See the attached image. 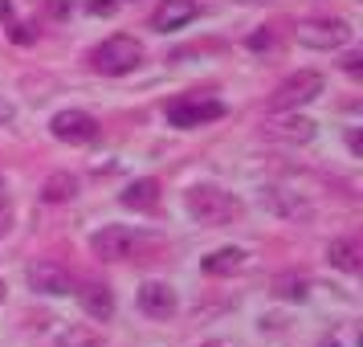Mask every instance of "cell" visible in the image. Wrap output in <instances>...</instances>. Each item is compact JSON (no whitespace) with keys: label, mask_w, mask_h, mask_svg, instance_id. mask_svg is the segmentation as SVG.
<instances>
[{"label":"cell","mask_w":363,"mask_h":347,"mask_svg":"<svg viewBox=\"0 0 363 347\" xmlns=\"http://www.w3.org/2000/svg\"><path fill=\"white\" fill-rule=\"evenodd\" d=\"M184 209H188V216L192 221H200V225H229L233 216H241V200L233 197V192H225V188H213V184H196L188 197H184Z\"/></svg>","instance_id":"1"},{"label":"cell","mask_w":363,"mask_h":347,"mask_svg":"<svg viewBox=\"0 0 363 347\" xmlns=\"http://www.w3.org/2000/svg\"><path fill=\"white\" fill-rule=\"evenodd\" d=\"M139 62H143V45L127 33L106 37L102 45L90 50V70H94V74H106V78H123V74H131Z\"/></svg>","instance_id":"2"},{"label":"cell","mask_w":363,"mask_h":347,"mask_svg":"<svg viewBox=\"0 0 363 347\" xmlns=\"http://www.w3.org/2000/svg\"><path fill=\"white\" fill-rule=\"evenodd\" d=\"M164 115L176 131H196V127H208L216 119H225V102L216 94H180L164 106Z\"/></svg>","instance_id":"3"},{"label":"cell","mask_w":363,"mask_h":347,"mask_svg":"<svg viewBox=\"0 0 363 347\" xmlns=\"http://www.w3.org/2000/svg\"><path fill=\"white\" fill-rule=\"evenodd\" d=\"M323 90H327V78H323V74H314V70H298V74H290L286 82H278V90L269 94V111H274V115L298 111V106L314 102Z\"/></svg>","instance_id":"4"},{"label":"cell","mask_w":363,"mask_h":347,"mask_svg":"<svg viewBox=\"0 0 363 347\" xmlns=\"http://www.w3.org/2000/svg\"><path fill=\"white\" fill-rule=\"evenodd\" d=\"M294 37H298V45H306V50L330 53V50H343L347 41L355 37V29L343 17H314V21H298Z\"/></svg>","instance_id":"5"},{"label":"cell","mask_w":363,"mask_h":347,"mask_svg":"<svg viewBox=\"0 0 363 347\" xmlns=\"http://www.w3.org/2000/svg\"><path fill=\"white\" fill-rule=\"evenodd\" d=\"M50 135L57 139V143L86 148V143H94V139H99V119L90 115V111L69 106V111H57V115L50 119Z\"/></svg>","instance_id":"6"},{"label":"cell","mask_w":363,"mask_h":347,"mask_svg":"<svg viewBox=\"0 0 363 347\" xmlns=\"http://www.w3.org/2000/svg\"><path fill=\"white\" fill-rule=\"evenodd\" d=\"M135 229L131 225H102L94 237H90V249H94V258H102V262H127L135 249Z\"/></svg>","instance_id":"7"},{"label":"cell","mask_w":363,"mask_h":347,"mask_svg":"<svg viewBox=\"0 0 363 347\" xmlns=\"http://www.w3.org/2000/svg\"><path fill=\"white\" fill-rule=\"evenodd\" d=\"M25 282H29V290L50 294V298H62V294L74 290L69 270H66V265H57V262H33L29 270H25Z\"/></svg>","instance_id":"8"},{"label":"cell","mask_w":363,"mask_h":347,"mask_svg":"<svg viewBox=\"0 0 363 347\" xmlns=\"http://www.w3.org/2000/svg\"><path fill=\"white\" fill-rule=\"evenodd\" d=\"M139 311L147 314V319H160V323H167L172 314L180 311V298H176V290L167 286V282L151 278L139 286Z\"/></svg>","instance_id":"9"},{"label":"cell","mask_w":363,"mask_h":347,"mask_svg":"<svg viewBox=\"0 0 363 347\" xmlns=\"http://www.w3.org/2000/svg\"><path fill=\"white\" fill-rule=\"evenodd\" d=\"M196 17H200L196 0H160V9L151 13V29L155 33H176L184 25H192Z\"/></svg>","instance_id":"10"},{"label":"cell","mask_w":363,"mask_h":347,"mask_svg":"<svg viewBox=\"0 0 363 347\" xmlns=\"http://www.w3.org/2000/svg\"><path fill=\"white\" fill-rule=\"evenodd\" d=\"M74 294H78L82 311L90 314L94 323H111V319H115V290H111L106 282H82Z\"/></svg>","instance_id":"11"},{"label":"cell","mask_w":363,"mask_h":347,"mask_svg":"<svg viewBox=\"0 0 363 347\" xmlns=\"http://www.w3.org/2000/svg\"><path fill=\"white\" fill-rule=\"evenodd\" d=\"M262 204L274 216H306V213H311V204L298 197V192L278 188V184H265V188H262Z\"/></svg>","instance_id":"12"},{"label":"cell","mask_w":363,"mask_h":347,"mask_svg":"<svg viewBox=\"0 0 363 347\" xmlns=\"http://www.w3.org/2000/svg\"><path fill=\"white\" fill-rule=\"evenodd\" d=\"M118 200H123V209H135V213H151V209L160 204V180L143 176V180L127 184V188L118 192Z\"/></svg>","instance_id":"13"},{"label":"cell","mask_w":363,"mask_h":347,"mask_svg":"<svg viewBox=\"0 0 363 347\" xmlns=\"http://www.w3.org/2000/svg\"><path fill=\"white\" fill-rule=\"evenodd\" d=\"M78 197V176L74 172H50L45 184H41V200L45 204H66V200Z\"/></svg>","instance_id":"14"},{"label":"cell","mask_w":363,"mask_h":347,"mask_svg":"<svg viewBox=\"0 0 363 347\" xmlns=\"http://www.w3.org/2000/svg\"><path fill=\"white\" fill-rule=\"evenodd\" d=\"M241 265H245V249L225 246V249H216V253H208V258L200 262V270H204V274H213V278H225V274L241 270Z\"/></svg>","instance_id":"15"},{"label":"cell","mask_w":363,"mask_h":347,"mask_svg":"<svg viewBox=\"0 0 363 347\" xmlns=\"http://www.w3.org/2000/svg\"><path fill=\"white\" fill-rule=\"evenodd\" d=\"M327 262L335 265V270H343V274H359V241L335 237L327 246Z\"/></svg>","instance_id":"16"},{"label":"cell","mask_w":363,"mask_h":347,"mask_svg":"<svg viewBox=\"0 0 363 347\" xmlns=\"http://www.w3.org/2000/svg\"><path fill=\"white\" fill-rule=\"evenodd\" d=\"M306 294H311V278H306V274L286 270V274L274 278V298H281V302H302Z\"/></svg>","instance_id":"17"},{"label":"cell","mask_w":363,"mask_h":347,"mask_svg":"<svg viewBox=\"0 0 363 347\" xmlns=\"http://www.w3.org/2000/svg\"><path fill=\"white\" fill-rule=\"evenodd\" d=\"M274 135H281V139H290V143H311L314 139V123L311 119H286V123H274Z\"/></svg>","instance_id":"18"},{"label":"cell","mask_w":363,"mask_h":347,"mask_svg":"<svg viewBox=\"0 0 363 347\" xmlns=\"http://www.w3.org/2000/svg\"><path fill=\"white\" fill-rule=\"evenodd\" d=\"M245 45H249L253 53H262V50H274V29H265V25H262V29H253Z\"/></svg>","instance_id":"19"},{"label":"cell","mask_w":363,"mask_h":347,"mask_svg":"<svg viewBox=\"0 0 363 347\" xmlns=\"http://www.w3.org/2000/svg\"><path fill=\"white\" fill-rule=\"evenodd\" d=\"M9 229H13V200L0 188V237H9Z\"/></svg>","instance_id":"20"},{"label":"cell","mask_w":363,"mask_h":347,"mask_svg":"<svg viewBox=\"0 0 363 347\" xmlns=\"http://www.w3.org/2000/svg\"><path fill=\"white\" fill-rule=\"evenodd\" d=\"M9 37H13L17 45H33V41H37L33 25H21V21H13V25H9Z\"/></svg>","instance_id":"21"},{"label":"cell","mask_w":363,"mask_h":347,"mask_svg":"<svg viewBox=\"0 0 363 347\" xmlns=\"http://www.w3.org/2000/svg\"><path fill=\"white\" fill-rule=\"evenodd\" d=\"M115 9H118V0H90V4H86L90 17H111Z\"/></svg>","instance_id":"22"},{"label":"cell","mask_w":363,"mask_h":347,"mask_svg":"<svg viewBox=\"0 0 363 347\" xmlns=\"http://www.w3.org/2000/svg\"><path fill=\"white\" fill-rule=\"evenodd\" d=\"M343 70L351 74V78H359V74H363V53H359V50H351V53L343 57Z\"/></svg>","instance_id":"23"},{"label":"cell","mask_w":363,"mask_h":347,"mask_svg":"<svg viewBox=\"0 0 363 347\" xmlns=\"http://www.w3.org/2000/svg\"><path fill=\"white\" fill-rule=\"evenodd\" d=\"M13 119H17V106H13L9 99H0V127H4V123H13Z\"/></svg>","instance_id":"24"},{"label":"cell","mask_w":363,"mask_h":347,"mask_svg":"<svg viewBox=\"0 0 363 347\" xmlns=\"http://www.w3.org/2000/svg\"><path fill=\"white\" fill-rule=\"evenodd\" d=\"M0 21H9V25H13V0H0Z\"/></svg>","instance_id":"25"},{"label":"cell","mask_w":363,"mask_h":347,"mask_svg":"<svg viewBox=\"0 0 363 347\" xmlns=\"http://www.w3.org/2000/svg\"><path fill=\"white\" fill-rule=\"evenodd\" d=\"M0 302H4V282H0Z\"/></svg>","instance_id":"26"},{"label":"cell","mask_w":363,"mask_h":347,"mask_svg":"<svg viewBox=\"0 0 363 347\" xmlns=\"http://www.w3.org/2000/svg\"><path fill=\"white\" fill-rule=\"evenodd\" d=\"M208 347H225V343H208Z\"/></svg>","instance_id":"27"},{"label":"cell","mask_w":363,"mask_h":347,"mask_svg":"<svg viewBox=\"0 0 363 347\" xmlns=\"http://www.w3.org/2000/svg\"><path fill=\"white\" fill-rule=\"evenodd\" d=\"M245 4H253V0H245Z\"/></svg>","instance_id":"28"}]
</instances>
